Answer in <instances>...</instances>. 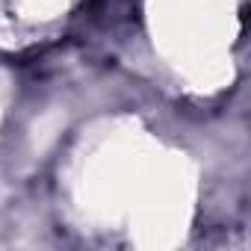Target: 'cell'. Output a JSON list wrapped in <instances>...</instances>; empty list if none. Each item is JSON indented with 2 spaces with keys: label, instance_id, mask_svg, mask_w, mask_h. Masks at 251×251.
<instances>
[]
</instances>
